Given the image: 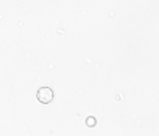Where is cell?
I'll return each instance as SVG.
<instances>
[{"label":"cell","instance_id":"6da1fadb","mask_svg":"<svg viewBox=\"0 0 159 136\" xmlns=\"http://www.w3.org/2000/svg\"><path fill=\"white\" fill-rule=\"evenodd\" d=\"M36 98L42 104H49L54 100V91L51 87H41L36 93Z\"/></svg>","mask_w":159,"mask_h":136},{"label":"cell","instance_id":"7a4b0ae2","mask_svg":"<svg viewBox=\"0 0 159 136\" xmlns=\"http://www.w3.org/2000/svg\"><path fill=\"white\" fill-rule=\"evenodd\" d=\"M96 117H93V116H90V117H87V126L88 128H93V126H96Z\"/></svg>","mask_w":159,"mask_h":136}]
</instances>
